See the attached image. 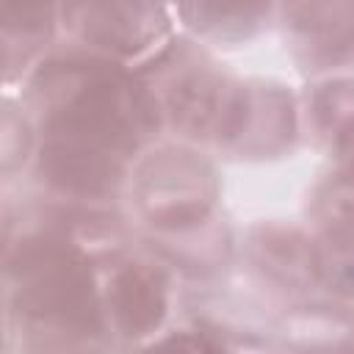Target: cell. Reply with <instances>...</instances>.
<instances>
[{
  "label": "cell",
  "mask_w": 354,
  "mask_h": 354,
  "mask_svg": "<svg viewBox=\"0 0 354 354\" xmlns=\"http://www.w3.org/2000/svg\"><path fill=\"white\" fill-rule=\"evenodd\" d=\"M315 119L321 130L343 136L354 124V83L337 80L315 94Z\"/></svg>",
  "instance_id": "obj_13"
},
{
  "label": "cell",
  "mask_w": 354,
  "mask_h": 354,
  "mask_svg": "<svg viewBox=\"0 0 354 354\" xmlns=\"http://www.w3.org/2000/svg\"><path fill=\"white\" fill-rule=\"evenodd\" d=\"M50 22V6L44 0H6V30L30 36Z\"/></svg>",
  "instance_id": "obj_14"
},
{
  "label": "cell",
  "mask_w": 354,
  "mask_h": 354,
  "mask_svg": "<svg viewBox=\"0 0 354 354\" xmlns=\"http://www.w3.org/2000/svg\"><path fill=\"white\" fill-rule=\"evenodd\" d=\"M138 207L149 224L183 230L207 216L216 199L213 169L185 149H166L138 171Z\"/></svg>",
  "instance_id": "obj_3"
},
{
  "label": "cell",
  "mask_w": 354,
  "mask_h": 354,
  "mask_svg": "<svg viewBox=\"0 0 354 354\" xmlns=\"http://www.w3.org/2000/svg\"><path fill=\"white\" fill-rule=\"evenodd\" d=\"M39 171L58 191L77 196H100L122 183L124 155L80 138L44 136L39 152Z\"/></svg>",
  "instance_id": "obj_4"
},
{
  "label": "cell",
  "mask_w": 354,
  "mask_h": 354,
  "mask_svg": "<svg viewBox=\"0 0 354 354\" xmlns=\"http://www.w3.org/2000/svg\"><path fill=\"white\" fill-rule=\"evenodd\" d=\"M111 313L119 332L127 337L155 332L166 315L163 277L144 263L124 266L111 282Z\"/></svg>",
  "instance_id": "obj_8"
},
{
  "label": "cell",
  "mask_w": 354,
  "mask_h": 354,
  "mask_svg": "<svg viewBox=\"0 0 354 354\" xmlns=\"http://www.w3.org/2000/svg\"><path fill=\"white\" fill-rule=\"evenodd\" d=\"M288 28L310 64L354 55V0H288Z\"/></svg>",
  "instance_id": "obj_6"
},
{
  "label": "cell",
  "mask_w": 354,
  "mask_h": 354,
  "mask_svg": "<svg viewBox=\"0 0 354 354\" xmlns=\"http://www.w3.org/2000/svg\"><path fill=\"white\" fill-rule=\"evenodd\" d=\"M293 113L290 100L282 91H232L230 108L218 133L238 138L241 149L252 152H274L285 141H290Z\"/></svg>",
  "instance_id": "obj_7"
},
{
  "label": "cell",
  "mask_w": 354,
  "mask_h": 354,
  "mask_svg": "<svg viewBox=\"0 0 354 354\" xmlns=\"http://www.w3.org/2000/svg\"><path fill=\"white\" fill-rule=\"evenodd\" d=\"M315 216L321 227L340 241H354V171L326 180L315 196Z\"/></svg>",
  "instance_id": "obj_12"
},
{
  "label": "cell",
  "mask_w": 354,
  "mask_h": 354,
  "mask_svg": "<svg viewBox=\"0 0 354 354\" xmlns=\"http://www.w3.org/2000/svg\"><path fill=\"white\" fill-rule=\"evenodd\" d=\"M14 301L19 313L50 332L91 337L102 329L91 271L66 243L28 241L11 257Z\"/></svg>",
  "instance_id": "obj_2"
},
{
  "label": "cell",
  "mask_w": 354,
  "mask_h": 354,
  "mask_svg": "<svg viewBox=\"0 0 354 354\" xmlns=\"http://www.w3.org/2000/svg\"><path fill=\"white\" fill-rule=\"evenodd\" d=\"M163 346H174V348H191V351H213L218 348V343L207 340V337H188V335H180V337H169Z\"/></svg>",
  "instance_id": "obj_15"
},
{
  "label": "cell",
  "mask_w": 354,
  "mask_h": 354,
  "mask_svg": "<svg viewBox=\"0 0 354 354\" xmlns=\"http://www.w3.org/2000/svg\"><path fill=\"white\" fill-rule=\"evenodd\" d=\"M232 94L224 91V83L213 72H191L171 86L169 111L183 130L199 136L213 127H221Z\"/></svg>",
  "instance_id": "obj_9"
},
{
  "label": "cell",
  "mask_w": 354,
  "mask_h": 354,
  "mask_svg": "<svg viewBox=\"0 0 354 354\" xmlns=\"http://www.w3.org/2000/svg\"><path fill=\"white\" fill-rule=\"evenodd\" d=\"M260 260L285 285H310L321 274V260L318 254L307 246L293 232H279V235H266L260 243Z\"/></svg>",
  "instance_id": "obj_10"
},
{
  "label": "cell",
  "mask_w": 354,
  "mask_h": 354,
  "mask_svg": "<svg viewBox=\"0 0 354 354\" xmlns=\"http://www.w3.org/2000/svg\"><path fill=\"white\" fill-rule=\"evenodd\" d=\"M268 0H185L188 19L210 33H241L260 19Z\"/></svg>",
  "instance_id": "obj_11"
},
{
  "label": "cell",
  "mask_w": 354,
  "mask_h": 354,
  "mask_svg": "<svg viewBox=\"0 0 354 354\" xmlns=\"http://www.w3.org/2000/svg\"><path fill=\"white\" fill-rule=\"evenodd\" d=\"M340 149L346 155V169L354 171V124L340 136Z\"/></svg>",
  "instance_id": "obj_16"
},
{
  "label": "cell",
  "mask_w": 354,
  "mask_h": 354,
  "mask_svg": "<svg viewBox=\"0 0 354 354\" xmlns=\"http://www.w3.org/2000/svg\"><path fill=\"white\" fill-rule=\"evenodd\" d=\"M33 91L47 111L44 136L91 141L124 158L158 124L149 94L108 64L53 61L36 75Z\"/></svg>",
  "instance_id": "obj_1"
},
{
  "label": "cell",
  "mask_w": 354,
  "mask_h": 354,
  "mask_svg": "<svg viewBox=\"0 0 354 354\" xmlns=\"http://www.w3.org/2000/svg\"><path fill=\"white\" fill-rule=\"evenodd\" d=\"M75 28L86 41L133 55L158 39L163 17L147 0H83L75 8Z\"/></svg>",
  "instance_id": "obj_5"
}]
</instances>
